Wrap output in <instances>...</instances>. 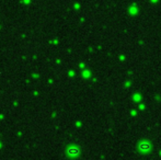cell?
Masks as SVG:
<instances>
[{"label":"cell","instance_id":"obj_2","mask_svg":"<svg viewBox=\"0 0 161 160\" xmlns=\"http://www.w3.org/2000/svg\"><path fill=\"white\" fill-rule=\"evenodd\" d=\"M149 144H141L140 145V149H143V150H148V149H149Z\"/></svg>","mask_w":161,"mask_h":160},{"label":"cell","instance_id":"obj_1","mask_svg":"<svg viewBox=\"0 0 161 160\" xmlns=\"http://www.w3.org/2000/svg\"><path fill=\"white\" fill-rule=\"evenodd\" d=\"M68 154L69 155H72V156H75V155H78L79 154V150L77 148H69L68 149Z\"/></svg>","mask_w":161,"mask_h":160}]
</instances>
